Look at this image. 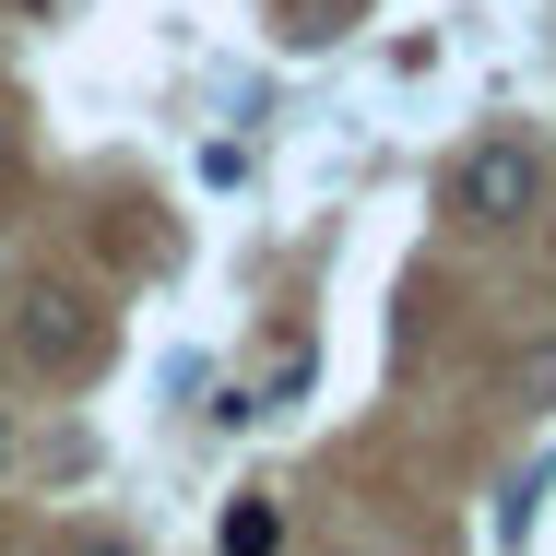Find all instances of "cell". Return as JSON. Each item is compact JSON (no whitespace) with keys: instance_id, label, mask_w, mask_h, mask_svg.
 <instances>
[{"instance_id":"obj_3","label":"cell","mask_w":556,"mask_h":556,"mask_svg":"<svg viewBox=\"0 0 556 556\" xmlns=\"http://www.w3.org/2000/svg\"><path fill=\"white\" fill-rule=\"evenodd\" d=\"M273 545H285V521H273L261 497H237V509H225V556H273Z\"/></svg>"},{"instance_id":"obj_5","label":"cell","mask_w":556,"mask_h":556,"mask_svg":"<svg viewBox=\"0 0 556 556\" xmlns=\"http://www.w3.org/2000/svg\"><path fill=\"white\" fill-rule=\"evenodd\" d=\"M72 556H130V545H118V533H84V545H72Z\"/></svg>"},{"instance_id":"obj_7","label":"cell","mask_w":556,"mask_h":556,"mask_svg":"<svg viewBox=\"0 0 556 556\" xmlns=\"http://www.w3.org/2000/svg\"><path fill=\"white\" fill-rule=\"evenodd\" d=\"M0 154H12V130H0Z\"/></svg>"},{"instance_id":"obj_2","label":"cell","mask_w":556,"mask_h":556,"mask_svg":"<svg viewBox=\"0 0 556 556\" xmlns=\"http://www.w3.org/2000/svg\"><path fill=\"white\" fill-rule=\"evenodd\" d=\"M24 355L60 367V379H84V367H96V320H84V296H36V308H24Z\"/></svg>"},{"instance_id":"obj_6","label":"cell","mask_w":556,"mask_h":556,"mask_svg":"<svg viewBox=\"0 0 556 556\" xmlns=\"http://www.w3.org/2000/svg\"><path fill=\"white\" fill-rule=\"evenodd\" d=\"M0 462H12V427H0Z\"/></svg>"},{"instance_id":"obj_1","label":"cell","mask_w":556,"mask_h":556,"mask_svg":"<svg viewBox=\"0 0 556 556\" xmlns=\"http://www.w3.org/2000/svg\"><path fill=\"white\" fill-rule=\"evenodd\" d=\"M533 190H545V166H533L521 142H473V154L450 166V214H462V225H521Z\"/></svg>"},{"instance_id":"obj_4","label":"cell","mask_w":556,"mask_h":556,"mask_svg":"<svg viewBox=\"0 0 556 556\" xmlns=\"http://www.w3.org/2000/svg\"><path fill=\"white\" fill-rule=\"evenodd\" d=\"M521 403H533V415H545V403H556V332L533 343V355H521Z\"/></svg>"}]
</instances>
